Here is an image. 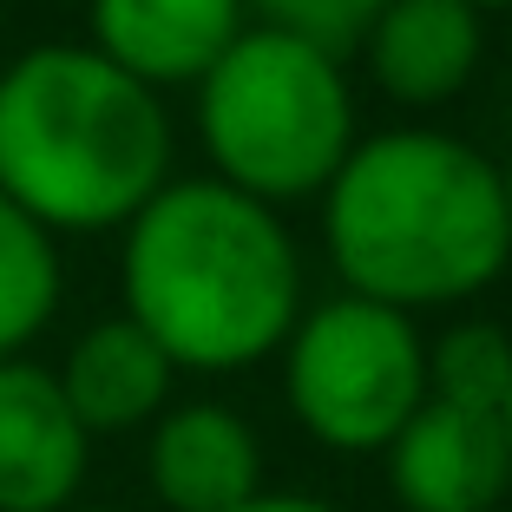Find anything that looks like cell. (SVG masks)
<instances>
[{
    "label": "cell",
    "mask_w": 512,
    "mask_h": 512,
    "mask_svg": "<svg viewBox=\"0 0 512 512\" xmlns=\"http://www.w3.org/2000/svg\"><path fill=\"white\" fill-rule=\"evenodd\" d=\"M322 243L348 296L401 316L493 289L512 263L499 165L434 125L355 138L322 191Z\"/></svg>",
    "instance_id": "obj_1"
},
{
    "label": "cell",
    "mask_w": 512,
    "mask_h": 512,
    "mask_svg": "<svg viewBox=\"0 0 512 512\" xmlns=\"http://www.w3.org/2000/svg\"><path fill=\"white\" fill-rule=\"evenodd\" d=\"M125 316L171 368L237 375L289 342L302 316V256L289 224L217 178H171L125 224Z\"/></svg>",
    "instance_id": "obj_2"
},
{
    "label": "cell",
    "mask_w": 512,
    "mask_h": 512,
    "mask_svg": "<svg viewBox=\"0 0 512 512\" xmlns=\"http://www.w3.org/2000/svg\"><path fill=\"white\" fill-rule=\"evenodd\" d=\"M171 184V119L158 92L73 40L0 66V197L40 230H125Z\"/></svg>",
    "instance_id": "obj_3"
},
{
    "label": "cell",
    "mask_w": 512,
    "mask_h": 512,
    "mask_svg": "<svg viewBox=\"0 0 512 512\" xmlns=\"http://www.w3.org/2000/svg\"><path fill=\"white\" fill-rule=\"evenodd\" d=\"M197 138L217 184L256 204L322 197L355 151V92L335 53L276 27H243L197 79Z\"/></svg>",
    "instance_id": "obj_4"
},
{
    "label": "cell",
    "mask_w": 512,
    "mask_h": 512,
    "mask_svg": "<svg viewBox=\"0 0 512 512\" xmlns=\"http://www.w3.org/2000/svg\"><path fill=\"white\" fill-rule=\"evenodd\" d=\"M283 394L302 434L329 453H388L427 401V342L414 316L342 289L296 316L283 342Z\"/></svg>",
    "instance_id": "obj_5"
},
{
    "label": "cell",
    "mask_w": 512,
    "mask_h": 512,
    "mask_svg": "<svg viewBox=\"0 0 512 512\" xmlns=\"http://www.w3.org/2000/svg\"><path fill=\"white\" fill-rule=\"evenodd\" d=\"M388 486L407 512H493L512 493V440L499 414L421 401L388 440Z\"/></svg>",
    "instance_id": "obj_6"
},
{
    "label": "cell",
    "mask_w": 512,
    "mask_h": 512,
    "mask_svg": "<svg viewBox=\"0 0 512 512\" xmlns=\"http://www.w3.org/2000/svg\"><path fill=\"white\" fill-rule=\"evenodd\" d=\"M92 434L66 407L53 368L0 362V512H66L86 480Z\"/></svg>",
    "instance_id": "obj_7"
},
{
    "label": "cell",
    "mask_w": 512,
    "mask_h": 512,
    "mask_svg": "<svg viewBox=\"0 0 512 512\" xmlns=\"http://www.w3.org/2000/svg\"><path fill=\"white\" fill-rule=\"evenodd\" d=\"M145 480L165 512H237L263 493L256 427L224 401H184L151 421Z\"/></svg>",
    "instance_id": "obj_8"
},
{
    "label": "cell",
    "mask_w": 512,
    "mask_h": 512,
    "mask_svg": "<svg viewBox=\"0 0 512 512\" xmlns=\"http://www.w3.org/2000/svg\"><path fill=\"white\" fill-rule=\"evenodd\" d=\"M243 0H92V53L138 86H197L250 27Z\"/></svg>",
    "instance_id": "obj_9"
},
{
    "label": "cell",
    "mask_w": 512,
    "mask_h": 512,
    "mask_svg": "<svg viewBox=\"0 0 512 512\" xmlns=\"http://www.w3.org/2000/svg\"><path fill=\"white\" fill-rule=\"evenodd\" d=\"M368 79L394 106H447L473 86L486 53V27L467 0H388L362 33Z\"/></svg>",
    "instance_id": "obj_10"
},
{
    "label": "cell",
    "mask_w": 512,
    "mask_h": 512,
    "mask_svg": "<svg viewBox=\"0 0 512 512\" xmlns=\"http://www.w3.org/2000/svg\"><path fill=\"white\" fill-rule=\"evenodd\" d=\"M171 375H178L171 355L132 316L92 322L66 348V362L53 368V381H60L66 407L79 414L86 434H132V427L158 421L171 401Z\"/></svg>",
    "instance_id": "obj_11"
},
{
    "label": "cell",
    "mask_w": 512,
    "mask_h": 512,
    "mask_svg": "<svg viewBox=\"0 0 512 512\" xmlns=\"http://www.w3.org/2000/svg\"><path fill=\"white\" fill-rule=\"evenodd\" d=\"M60 309V250L14 197H0V362L27 355V342Z\"/></svg>",
    "instance_id": "obj_12"
},
{
    "label": "cell",
    "mask_w": 512,
    "mask_h": 512,
    "mask_svg": "<svg viewBox=\"0 0 512 512\" xmlns=\"http://www.w3.org/2000/svg\"><path fill=\"white\" fill-rule=\"evenodd\" d=\"M512 394V335L499 322H453L427 342V401L499 414Z\"/></svg>",
    "instance_id": "obj_13"
},
{
    "label": "cell",
    "mask_w": 512,
    "mask_h": 512,
    "mask_svg": "<svg viewBox=\"0 0 512 512\" xmlns=\"http://www.w3.org/2000/svg\"><path fill=\"white\" fill-rule=\"evenodd\" d=\"M256 14V27H276V33H296V40L322 46L342 60L348 46H362V33L375 27V14L388 0H243Z\"/></svg>",
    "instance_id": "obj_14"
},
{
    "label": "cell",
    "mask_w": 512,
    "mask_h": 512,
    "mask_svg": "<svg viewBox=\"0 0 512 512\" xmlns=\"http://www.w3.org/2000/svg\"><path fill=\"white\" fill-rule=\"evenodd\" d=\"M237 512H342V506H329V499H316V493H256V499H243Z\"/></svg>",
    "instance_id": "obj_15"
},
{
    "label": "cell",
    "mask_w": 512,
    "mask_h": 512,
    "mask_svg": "<svg viewBox=\"0 0 512 512\" xmlns=\"http://www.w3.org/2000/svg\"><path fill=\"white\" fill-rule=\"evenodd\" d=\"M499 191H506V217H512V165L499 171Z\"/></svg>",
    "instance_id": "obj_16"
},
{
    "label": "cell",
    "mask_w": 512,
    "mask_h": 512,
    "mask_svg": "<svg viewBox=\"0 0 512 512\" xmlns=\"http://www.w3.org/2000/svg\"><path fill=\"white\" fill-rule=\"evenodd\" d=\"M467 7H473V14H486V7H512V0H467Z\"/></svg>",
    "instance_id": "obj_17"
},
{
    "label": "cell",
    "mask_w": 512,
    "mask_h": 512,
    "mask_svg": "<svg viewBox=\"0 0 512 512\" xmlns=\"http://www.w3.org/2000/svg\"><path fill=\"white\" fill-rule=\"evenodd\" d=\"M499 421H506V440H512V394H506V407H499Z\"/></svg>",
    "instance_id": "obj_18"
},
{
    "label": "cell",
    "mask_w": 512,
    "mask_h": 512,
    "mask_svg": "<svg viewBox=\"0 0 512 512\" xmlns=\"http://www.w3.org/2000/svg\"><path fill=\"white\" fill-rule=\"evenodd\" d=\"M66 512H119V506H66Z\"/></svg>",
    "instance_id": "obj_19"
}]
</instances>
